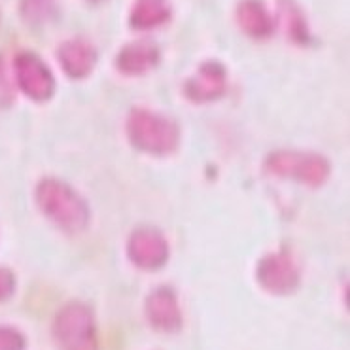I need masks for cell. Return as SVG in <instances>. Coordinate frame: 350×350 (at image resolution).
Instances as JSON below:
<instances>
[{
    "mask_svg": "<svg viewBox=\"0 0 350 350\" xmlns=\"http://www.w3.org/2000/svg\"><path fill=\"white\" fill-rule=\"evenodd\" d=\"M42 212L68 233L82 231L90 221V208L82 197L59 180H44L36 189Z\"/></svg>",
    "mask_w": 350,
    "mask_h": 350,
    "instance_id": "obj_1",
    "label": "cell"
},
{
    "mask_svg": "<svg viewBox=\"0 0 350 350\" xmlns=\"http://www.w3.org/2000/svg\"><path fill=\"white\" fill-rule=\"evenodd\" d=\"M131 142L148 154L165 155L176 150L180 140L178 125L148 110H133L127 120Z\"/></svg>",
    "mask_w": 350,
    "mask_h": 350,
    "instance_id": "obj_2",
    "label": "cell"
},
{
    "mask_svg": "<svg viewBox=\"0 0 350 350\" xmlns=\"http://www.w3.org/2000/svg\"><path fill=\"white\" fill-rule=\"evenodd\" d=\"M53 334L61 350H97L93 314L82 303H70L59 312Z\"/></svg>",
    "mask_w": 350,
    "mask_h": 350,
    "instance_id": "obj_3",
    "label": "cell"
},
{
    "mask_svg": "<svg viewBox=\"0 0 350 350\" xmlns=\"http://www.w3.org/2000/svg\"><path fill=\"white\" fill-rule=\"evenodd\" d=\"M267 171L282 178H293L309 186H320L329 176L326 157L307 152H275L265 161Z\"/></svg>",
    "mask_w": 350,
    "mask_h": 350,
    "instance_id": "obj_4",
    "label": "cell"
},
{
    "mask_svg": "<svg viewBox=\"0 0 350 350\" xmlns=\"http://www.w3.org/2000/svg\"><path fill=\"white\" fill-rule=\"evenodd\" d=\"M16 78L25 95L34 100H48L55 91V78L38 55L23 51L16 57Z\"/></svg>",
    "mask_w": 350,
    "mask_h": 350,
    "instance_id": "obj_5",
    "label": "cell"
},
{
    "mask_svg": "<svg viewBox=\"0 0 350 350\" xmlns=\"http://www.w3.org/2000/svg\"><path fill=\"white\" fill-rule=\"evenodd\" d=\"M258 282L271 293H290L299 284V269L286 254H271L258 265Z\"/></svg>",
    "mask_w": 350,
    "mask_h": 350,
    "instance_id": "obj_6",
    "label": "cell"
},
{
    "mask_svg": "<svg viewBox=\"0 0 350 350\" xmlns=\"http://www.w3.org/2000/svg\"><path fill=\"white\" fill-rule=\"evenodd\" d=\"M127 254L137 267L154 271L165 265V261L169 258V245L159 231L139 229L131 235Z\"/></svg>",
    "mask_w": 350,
    "mask_h": 350,
    "instance_id": "obj_7",
    "label": "cell"
},
{
    "mask_svg": "<svg viewBox=\"0 0 350 350\" xmlns=\"http://www.w3.org/2000/svg\"><path fill=\"white\" fill-rule=\"evenodd\" d=\"M226 85H228L226 68L218 61H206L187 80L184 91H186L187 98H191L196 103H208V100L220 98L226 93Z\"/></svg>",
    "mask_w": 350,
    "mask_h": 350,
    "instance_id": "obj_8",
    "label": "cell"
},
{
    "mask_svg": "<svg viewBox=\"0 0 350 350\" xmlns=\"http://www.w3.org/2000/svg\"><path fill=\"white\" fill-rule=\"evenodd\" d=\"M146 314L150 324L161 332H174L182 324L178 299L171 288H159L148 297Z\"/></svg>",
    "mask_w": 350,
    "mask_h": 350,
    "instance_id": "obj_9",
    "label": "cell"
},
{
    "mask_svg": "<svg viewBox=\"0 0 350 350\" xmlns=\"http://www.w3.org/2000/svg\"><path fill=\"white\" fill-rule=\"evenodd\" d=\"M57 59L70 78H85L97 65V51L88 40L74 38L61 44Z\"/></svg>",
    "mask_w": 350,
    "mask_h": 350,
    "instance_id": "obj_10",
    "label": "cell"
},
{
    "mask_svg": "<svg viewBox=\"0 0 350 350\" xmlns=\"http://www.w3.org/2000/svg\"><path fill=\"white\" fill-rule=\"evenodd\" d=\"M159 61V49L155 44L146 40L133 42L127 44L125 48L118 53L116 57V66L122 70L123 74L129 76H139L148 70H152Z\"/></svg>",
    "mask_w": 350,
    "mask_h": 350,
    "instance_id": "obj_11",
    "label": "cell"
},
{
    "mask_svg": "<svg viewBox=\"0 0 350 350\" xmlns=\"http://www.w3.org/2000/svg\"><path fill=\"white\" fill-rule=\"evenodd\" d=\"M237 23L254 38H265L275 29V21L261 0H243L237 6Z\"/></svg>",
    "mask_w": 350,
    "mask_h": 350,
    "instance_id": "obj_12",
    "label": "cell"
},
{
    "mask_svg": "<svg viewBox=\"0 0 350 350\" xmlns=\"http://www.w3.org/2000/svg\"><path fill=\"white\" fill-rule=\"evenodd\" d=\"M169 16H171V12L161 0H140L139 4L131 10L129 23L133 29L148 31V29L163 25Z\"/></svg>",
    "mask_w": 350,
    "mask_h": 350,
    "instance_id": "obj_13",
    "label": "cell"
},
{
    "mask_svg": "<svg viewBox=\"0 0 350 350\" xmlns=\"http://www.w3.org/2000/svg\"><path fill=\"white\" fill-rule=\"evenodd\" d=\"M23 337L17 332L10 327H0V350H23Z\"/></svg>",
    "mask_w": 350,
    "mask_h": 350,
    "instance_id": "obj_14",
    "label": "cell"
},
{
    "mask_svg": "<svg viewBox=\"0 0 350 350\" xmlns=\"http://www.w3.org/2000/svg\"><path fill=\"white\" fill-rule=\"evenodd\" d=\"M16 290V278L10 273L8 269H0V301L8 299L10 295Z\"/></svg>",
    "mask_w": 350,
    "mask_h": 350,
    "instance_id": "obj_15",
    "label": "cell"
},
{
    "mask_svg": "<svg viewBox=\"0 0 350 350\" xmlns=\"http://www.w3.org/2000/svg\"><path fill=\"white\" fill-rule=\"evenodd\" d=\"M95 2H97V0H95Z\"/></svg>",
    "mask_w": 350,
    "mask_h": 350,
    "instance_id": "obj_16",
    "label": "cell"
}]
</instances>
